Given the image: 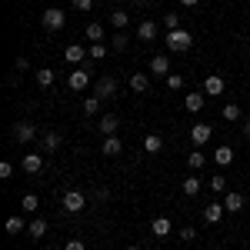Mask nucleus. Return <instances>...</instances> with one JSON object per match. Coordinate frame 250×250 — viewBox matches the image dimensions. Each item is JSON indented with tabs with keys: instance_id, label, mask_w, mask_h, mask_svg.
<instances>
[{
	"instance_id": "20e7f679",
	"label": "nucleus",
	"mask_w": 250,
	"mask_h": 250,
	"mask_svg": "<svg viewBox=\"0 0 250 250\" xmlns=\"http://www.w3.org/2000/svg\"><path fill=\"white\" fill-rule=\"evenodd\" d=\"M40 23H43L47 30H60V27L67 23V14H63L60 7H50V10H43V17H40Z\"/></svg>"
},
{
	"instance_id": "c756f323",
	"label": "nucleus",
	"mask_w": 250,
	"mask_h": 250,
	"mask_svg": "<svg viewBox=\"0 0 250 250\" xmlns=\"http://www.w3.org/2000/svg\"><path fill=\"white\" fill-rule=\"evenodd\" d=\"M110 50H120V54L127 50V34H124V30H117V34H114V40H110Z\"/></svg>"
},
{
	"instance_id": "c9c22d12",
	"label": "nucleus",
	"mask_w": 250,
	"mask_h": 250,
	"mask_svg": "<svg viewBox=\"0 0 250 250\" xmlns=\"http://www.w3.org/2000/svg\"><path fill=\"white\" fill-rule=\"evenodd\" d=\"M224 120H233V124H237V120H240V107H237V104H227V107H224Z\"/></svg>"
},
{
	"instance_id": "dca6fc26",
	"label": "nucleus",
	"mask_w": 250,
	"mask_h": 250,
	"mask_svg": "<svg viewBox=\"0 0 250 250\" xmlns=\"http://www.w3.org/2000/svg\"><path fill=\"white\" fill-rule=\"evenodd\" d=\"M117 127H120V117H117V114H104V117H100V134H104V137H114Z\"/></svg>"
},
{
	"instance_id": "39448f33",
	"label": "nucleus",
	"mask_w": 250,
	"mask_h": 250,
	"mask_svg": "<svg viewBox=\"0 0 250 250\" xmlns=\"http://www.w3.org/2000/svg\"><path fill=\"white\" fill-rule=\"evenodd\" d=\"M83 207H87L83 190H67V193H63V210H67V213H80Z\"/></svg>"
},
{
	"instance_id": "37998d69",
	"label": "nucleus",
	"mask_w": 250,
	"mask_h": 250,
	"mask_svg": "<svg viewBox=\"0 0 250 250\" xmlns=\"http://www.w3.org/2000/svg\"><path fill=\"white\" fill-rule=\"evenodd\" d=\"M94 197H97V200H107V197H110V190H107V187H97Z\"/></svg>"
},
{
	"instance_id": "a878e982",
	"label": "nucleus",
	"mask_w": 250,
	"mask_h": 250,
	"mask_svg": "<svg viewBox=\"0 0 250 250\" xmlns=\"http://www.w3.org/2000/svg\"><path fill=\"white\" fill-rule=\"evenodd\" d=\"M107 54H110V47H104V43H90V47H87V57L90 60H104Z\"/></svg>"
},
{
	"instance_id": "4be33fe9",
	"label": "nucleus",
	"mask_w": 250,
	"mask_h": 250,
	"mask_svg": "<svg viewBox=\"0 0 250 250\" xmlns=\"http://www.w3.org/2000/svg\"><path fill=\"white\" fill-rule=\"evenodd\" d=\"M213 160H217L220 167H230V164H233V150L224 144V147H217V150H213Z\"/></svg>"
},
{
	"instance_id": "09e8293b",
	"label": "nucleus",
	"mask_w": 250,
	"mask_h": 250,
	"mask_svg": "<svg viewBox=\"0 0 250 250\" xmlns=\"http://www.w3.org/2000/svg\"><path fill=\"white\" fill-rule=\"evenodd\" d=\"M247 210H250V200H247Z\"/></svg>"
},
{
	"instance_id": "a18cd8bd",
	"label": "nucleus",
	"mask_w": 250,
	"mask_h": 250,
	"mask_svg": "<svg viewBox=\"0 0 250 250\" xmlns=\"http://www.w3.org/2000/svg\"><path fill=\"white\" fill-rule=\"evenodd\" d=\"M244 137H250V120H244Z\"/></svg>"
},
{
	"instance_id": "c85d7f7f",
	"label": "nucleus",
	"mask_w": 250,
	"mask_h": 250,
	"mask_svg": "<svg viewBox=\"0 0 250 250\" xmlns=\"http://www.w3.org/2000/svg\"><path fill=\"white\" fill-rule=\"evenodd\" d=\"M110 27H114V30H124V27H127V10H114V14H110Z\"/></svg>"
},
{
	"instance_id": "f704fd0d",
	"label": "nucleus",
	"mask_w": 250,
	"mask_h": 250,
	"mask_svg": "<svg viewBox=\"0 0 250 250\" xmlns=\"http://www.w3.org/2000/svg\"><path fill=\"white\" fill-rule=\"evenodd\" d=\"M160 23L167 27V34H170V30H180V17H177V14H164V20H160Z\"/></svg>"
},
{
	"instance_id": "6ab92c4d",
	"label": "nucleus",
	"mask_w": 250,
	"mask_h": 250,
	"mask_svg": "<svg viewBox=\"0 0 250 250\" xmlns=\"http://www.w3.org/2000/svg\"><path fill=\"white\" fill-rule=\"evenodd\" d=\"M144 150H147V154H160V150H164V137L160 134H147L144 137Z\"/></svg>"
},
{
	"instance_id": "e433bc0d",
	"label": "nucleus",
	"mask_w": 250,
	"mask_h": 250,
	"mask_svg": "<svg viewBox=\"0 0 250 250\" xmlns=\"http://www.w3.org/2000/svg\"><path fill=\"white\" fill-rule=\"evenodd\" d=\"M167 87H170V90H180V87H184V77H180V74H167Z\"/></svg>"
},
{
	"instance_id": "ea45409f",
	"label": "nucleus",
	"mask_w": 250,
	"mask_h": 250,
	"mask_svg": "<svg viewBox=\"0 0 250 250\" xmlns=\"http://www.w3.org/2000/svg\"><path fill=\"white\" fill-rule=\"evenodd\" d=\"M180 240H187V244L197 240V230H193V227H184V230H180Z\"/></svg>"
},
{
	"instance_id": "412c9836",
	"label": "nucleus",
	"mask_w": 250,
	"mask_h": 250,
	"mask_svg": "<svg viewBox=\"0 0 250 250\" xmlns=\"http://www.w3.org/2000/svg\"><path fill=\"white\" fill-rule=\"evenodd\" d=\"M224 210H227L224 204H207V210H204V220H207V224H220Z\"/></svg>"
},
{
	"instance_id": "2eb2a0df",
	"label": "nucleus",
	"mask_w": 250,
	"mask_h": 250,
	"mask_svg": "<svg viewBox=\"0 0 250 250\" xmlns=\"http://www.w3.org/2000/svg\"><path fill=\"white\" fill-rule=\"evenodd\" d=\"M184 104H187V110H190V114H197V110H204V104H207V94H204V90H193V94L184 97Z\"/></svg>"
},
{
	"instance_id": "9b49d317",
	"label": "nucleus",
	"mask_w": 250,
	"mask_h": 250,
	"mask_svg": "<svg viewBox=\"0 0 250 250\" xmlns=\"http://www.w3.org/2000/svg\"><path fill=\"white\" fill-rule=\"evenodd\" d=\"M63 60L77 67V63H83V60H87V50H83L80 43H70V47H63Z\"/></svg>"
},
{
	"instance_id": "473e14b6",
	"label": "nucleus",
	"mask_w": 250,
	"mask_h": 250,
	"mask_svg": "<svg viewBox=\"0 0 250 250\" xmlns=\"http://www.w3.org/2000/svg\"><path fill=\"white\" fill-rule=\"evenodd\" d=\"M210 190H217V193H227V177H224V173L210 177Z\"/></svg>"
},
{
	"instance_id": "f8f14e48",
	"label": "nucleus",
	"mask_w": 250,
	"mask_h": 250,
	"mask_svg": "<svg viewBox=\"0 0 250 250\" xmlns=\"http://www.w3.org/2000/svg\"><path fill=\"white\" fill-rule=\"evenodd\" d=\"M20 167H23V173H40L43 170V154H27L20 160Z\"/></svg>"
},
{
	"instance_id": "4468645a",
	"label": "nucleus",
	"mask_w": 250,
	"mask_h": 250,
	"mask_svg": "<svg viewBox=\"0 0 250 250\" xmlns=\"http://www.w3.org/2000/svg\"><path fill=\"white\" fill-rule=\"evenodd\" d=\"M137 37L147 40V43L157 40V20H140V23H137Z\"/></svg>"
},
{
	"instance_id": "a19ab883",
	"label": "nucleus",
	"mask_w": 250,
	"mask_h": 250,
	"mask_svg": "<svg viewBox=\"0 0 250 250\" xmlns=\"http://www.w3.org/2000/svg\"><path fill=\"white\" fill-rule=\"evenodd\" d=\"M90 7H94V0H74V10H83V14H87Z\"/></svg>"
},
{
	"instance_id": "393cba45",
	"label": "nucleus",
	"mask_w": 250,
	"mask_h": 250,
	"mask_svg": "<svg viewBox=\"0 0 250 250\" xmlns=\"http://www.w3.org/2000/svg\"><path fill=\"white\" fill-rule=\"evenodd\" d=\"M87 40L90 43H104V23H87Z\"/></svg>"
},
{
	"instance_id": "de8ad7c7",
	"label": "nucleus",
	"mask_w": 250,
	"mask_h": 250,
	"mask_svg": "<svg viewBox=\"0 0 250 250\" xmlns=\"http://www.w3.org/2000/svg\"><path fill=\"white\" fill-rule=\"evenodd\" d=\"M127 250H140V247H127Z\"/></svg>"
},
{
	"instance_id": "cd10ccee",
	"label": "nucleus",
	"mask_w": 250,
	"mask_h": 250,
	"mask_svg": "<svg viewBox=\"0 0 250 250\" xmlns=\"http://www.w3.org/2000/svg\"><path fill=\"white\" fill-rule=\"evenodd\" d=\"M37 207H40L37 193H27V197L20 200V210H27V213H37Z\"/></svg>"
},
{
	"instance_id": "72a5a7b5",
	"label": "nucleus",
	"mask_w": 250,
	"mask_h": 250,
	"mask_svg": "<svg viewBox=\"0 0 250 250\" xmlns=\"http://www.w3.org/2000/svg\"><path fill=\"white\" fill-rule=\"evenodd\" d=\"M187 164H190V170H200V167H204V164H207V157L200 154V150H193V154L187 157Z\"/></svg>"
},
{
	"instance_id": "4c0bfd02",
	"label": "nucleus",
	"mask_w": 250,
	"mask_h": 250,
	"mask_svg": "<svg viewBox=\"0 0 250 250\" xmlns=\"http://www.w3.org/2000/svg\"><path fill=\"white\" fill-rule=\"evenodd\" d=\"M14 70H17V74H23V70H30V60H27L23 54H20V57L14 60Z\"/></svg>"
},
{
	"instance_id": "aec40b11",
	"label": "nucleus",
	"mask_w": 250,
	"mask_h": 250,
	"mask_svg": "<svg viewBox=\"0 0 250 250\" xmlns=\"http://www.w3.org/2000/svg\"><path fill=\"white\" fill-rule=\"evenodd\" d=\"M100 154H104V157H117V154H124V144H120L117 137H107V140H104V147H100Z\"/></svg>"
},
{
	"instance_id": "9d476101",
	"label": "nucleus",
	"mask_w": 250,
	"mask_h": 250,
	"mask_svg": "<svg viewBox=\"0 0 250 250\" xmlns=\"http://www.w3.org/2000/svg\"><path fill=\"white\" fill-rule=\"evenodd\" d=\"M210 134H213V127H207V124H193L190 127V140L197 147H204V144L210 140Z\"/></svg>"
},
{
	"instance_id": "5701e85b",
	"label": "nucleus",
	"mask_w": 250,
	"mask_h": 250,
	"mask_svg": "<svg viewBox=\"0 0 250 250\" xmlns=\"http://www.w3.org/2000/svg\"><path fill=\"white\" fill-rule=\"evenodd\" d=\"M130 90H137V94L150 90V77H147V74H134V77H130Z\"/></svg>"
},
{
	"instance_id": "0eeeda50",
	"label": "nucleus",
	"mask_w": 250,
	"mask_h": 250,
	"mask_svg": "<svg viewBox=\"0 0 250 250\" xmlns=\"http://www.w3.org/2000/svg\"><path fill=\"white\" fill-rule=\"evenodd\" d=\"M224 87H227V83H224L220 74H207V77H204V94H207V97H220V94H224Z\"/></svg>"
},
{
	"instance_id": "ddd939ff",
	"label": "nucleus",
	"mask_w": 250,
	"mask_h": 250,
	"mask_svg": "<svg viewBox=\"0 0 250 250\" xmlns=\"http://www.w3.org/2000/svg\"><path fill=\"white\" fill-rule=\"evenodd\" d=\"M40 147H43V154H57L60 150V134L57 130H47V134L40 137Z\"/></svg>"
},
{
	"instance_id": "58836bf2",
	"label": "nucleus",
	"mask_w": 250,
	"mask_h": 250,
	"mask_svg": "<svg viewBox=\"0 0 250 250\" xmlns=\"http://www.w3.org/2000/svg\"><path fill=\"white\" fill-rule=\"evenodd\" d=\"M63 250H87V247H83V240H77V237H70V240L63 244Z\"/></svg>"
},
{
	"instance_id": "bb28decb",
	"label": "nucleus",
	"mask_w": 250,
	"mask_h": 250,
	"mask_svg": "<svg viewBox=\"0 0 250 250\" xmlns=\"http://www.w3.org/2000/svg\"><path fill=\"white\" fill-rule=\"evenodd\" d=\"M27 227H30V224H23L20 217H10V220H7V233H10V237H17V233H23Z\"/></svg>"
},
{
	"instance_id": "6e6552de",
	"label": "nucleus",
	"mask_w": 250,
	"mask_h": 250,
	"mask_svg": "<svg viewBox=\"0 0 250 250\" xmlns=\"http://www.w3.org/2000/svg\"><path fill=\"white\" fill-rule=\"evenodd\" d=\"M224 207H227L230 213H240V210H247V200H244L237 190H227L224 193Z\"/></svg>"
},
{
	"instance_id": "7ed1b4c3",
	"label": "nucleus",
	"mask_w": 250,
	"mask_h": 250,
	"mask_svg": "<svg viewBox=\"0 0 250 250\" xmlns=\"http://www.w3.org/2000/svg\"><path fill=\"white\" fill-rule=\"evenodd\" d=\"M10 137H14L17 144H30V140L37 137V127H34L30 120H17V124H14V130H10Z\"/></svg>"
},
{
	"instance_id": "79ce46f5",
	"label": "nucleus",
	"mask_w": 250,
	"mask_h": 250,
	"mask_svg": "<svg viewBox=\"0 0 250 250\" xmlns=\"http://www.w3.org/2000/svg\"><path fill=\"white\" fill-rule=\"evenodd\" d=\"M0 177H3V180H10V177H14V167H10V164H7V160H3V164H0Z\"/></svg>"
},
{
	"instance_id": "f3484780",
	"label": "nucleus",
	"mask_w": 250,
	"mask_h": 250,
	"mask_svg": "<svg viewBox=\"0 0 250 250\" xmlns=\"http://www.w3.org/2000/svg\"><path fill=\"white\" fill-rule=\"evenodd\" d=\"M170 230H173L170 217H154V224H150V233H154V237H167Z\"/></svg>"
},
{
	"instance_id": "1a4fd4ad",
	"label": "nucleus",
	"mask_w": 250,
	"mask_h": 250,
	"mask_svg": "<svg viewBox=\"0 0 250 250\" xmlns=\"http://www.w3.org/2000/svg\"><path fill=\"white\" fill-rule=\"evenodd\" d=\"M150 74H154V77H167V74H170V60L164 57V54H154V57H150Z\"/></svg>"
},
{
	"instance_id": "423d86ee",
	"label": "nucleus",
	"mask_w": 250,
	"mask_h": 250,
	"mask_svg": "<svg viewBox=\"0 0 250 250\" xmlns=\"http://www.w3.org/2000/svg\"><path fill=\"white\" fill-rule=\"evenodd\" d=\"M114 94H117V80L114 77H100L94 83V97H100V100H110Z\"/></svg>"
},
{
	"instance_id": "a211bd4d",
	"label": "nucleus",
	"mask_w": 250,
	"mask_h": 250,
	"mask_svg": "<svg viewBox=\"0 0 250 250\" xmlns=\"http://www.w3.org/2000/svg\"><path fill=\"white\" fill-rule=\"evenodd\" d=\"M27 233H30L34 240H43V237H47V220H43V217H34L30 227H27Z\"/></svg>"
},
{
	"instance_id": "2f4dec72",
	"label": "nucleus",
	"mask_w": 250,
	"mask_h": 250,
	"mask_svg": "<svg viewBox=\"0 0 250 250\" xmlns=\"http://www.w3.org/2000/svg\"><path fill=\"white\" fill-rule=\"evenodd\" d=\"M97 110H100V97H87V100H83V114L94 117Z\"/></svg>"
},
{
	"instance_id": "b1692460",
	"label": "nucleus",
	"mask_w": 250,
	"mask_h": 250,
	"mask_svg": "<svg viewBox=\"0 0 250 250\" xmlns=\"http://www.w3.org/2000/svg\"><path fill=\"white\" fill-rule=\"evenodd\" d=\"M180 190L187 193V197H197V193H200V177H184Z\"/></svg>"
},
{
	"instance_id": "c03bdc74",
	"label": "nucleus",
	"mask_w": 250,
	"mask_h": 250,
	"mask_svg": "<svg viewBox=\"0 0 250 250\" xmlns=\"http://www.w3.org/2000/svg\"><path fill=\"white\" fill-rule=\"evenodd\" d=\"M180 3H184V7H197L200 0H180Z\"/></svg>"
},
{
	"instance_id": "7c9ffc66",
	"label": "nucleus",
	"mask_w": 250,
	"mask_h": 250,
	"mask_svg": "<svg viewBox=\"0 0 250 250\" xmlns=\"http://www.w3.org/2000/svg\"><path fill=\"white\" fill-rule=\"evenodd\" d=\"M54 77H57V74H54L50 67H43V70H37V83H40V87H50V83H54Z\"/></svg>"
},
{
	"instance_id": "f257e3e1",
	"label": "nucleus",
	"mask_w": 250,
	"mask_h": 250,
	"mask_svg": "<svg viewBox=\"0 0 250 250\" xmlns=\"http://www.w3.org/2000/svg\"><path fill=\"white\" fill-rule=\"evenodd\" d=\"M167 47H170L173 54H187L193 47L190 30H184V27H180V30H170V34H167Z\"/></svg>"
},
{
	"instance_id": "f03ea898",
	"label": "nucleus",
	"mask_w": 250,
	"mask_h": 250,
	"mask_svg": "<svg viewBox=\"0 0 250 250\" xmlns=\"http://www.w3.org/2000/svg\"><path fill=\"white\" fill-rule=\"evenodd\" d=\"M67 87H70L74 94L87 90V87H90V70H87V67H74V74L67 77Z\"/></svg>"
},
{
	"instance_id": "49530a36",
	"label": "nucleus",
	"mask_w": 250,
	"mask_h": 250,
	"mask_svg": "<svg viewBox=\"0 0 250 250\" xmlns=\"http://www.w3.org/2000/svg\"><path fill=\"white\" fill-rule=\"evenodd\" d=\"M137 3H157V0H137Z\"/></svg>"
}]
</instances>
